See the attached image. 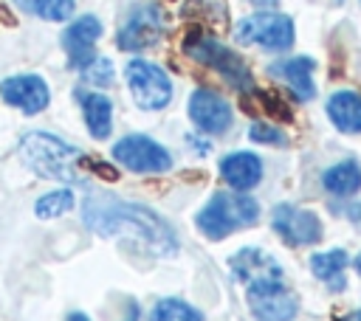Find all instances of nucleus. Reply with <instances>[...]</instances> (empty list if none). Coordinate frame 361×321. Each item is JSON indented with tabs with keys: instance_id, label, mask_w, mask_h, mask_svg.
<instances>
[{
	"instance_id": "obj_5",
	"label": "nucleus",
	"mask_w": 361,
	"mask_h": 321,
	"mask_svg": "<svg viewBox=\"0 0 361 321\" xmlns=\"http://www.w3.org/2000/svg\"><path fill=\"white\" fill-rule=\"evenodd\" d=\"M245 284V298L257 321H290L296 315V296L285 287L282 270L279 273H262L254 276Z\"/></svg>"
},
{
	"instance_id": "obj_12",
	"label": "nucleus",
	"mask_w": 361,
	"mask_h": 321,
	"mask_svg": "<svg viewBox=\"0 0 361 321\" xmlns=\"http://www.w3.org/2000/svg\"><path fill=\"white\" fill-rule=\"evenodd\" d=\"M102 37V20L93 14H82L79 20H73L65 34H62V48L68 54L71 68L82 70L93 56H96V42Z\"/></svg>"
},
{
	"instance_id": "obj_25",
	"label": "nucleus",
	"mask_w": 361,
	"mask_h": 321,
	"mask_svg": "<svg viewBox=\"0 0 361 321\" xmlns=\"http://www.w3.org/2000/svg\"><path fill=\"white\" fill-rule=\"evenodd\" d=\"M257 99L262 101V110L265 113H271V118H282V121H293L290 118V110H288V104L276 96V93H257Z\"/></svg>"
},
{
	"instance_id": "obj_21",
	"label": "nucleus",
	"mask_w": 361,
	"mask_h": 321,
	"mask_svg": "<svg viewBox=\"0 0 361 321\" xmlns=\"http://www.w3.org/2000/svg\"><path fill=\"white\" fill-rule=\"evenodd\" d=\"M149 321H203V315L180 298H161L149 310Z\"/></svg>"
},
{
	"instance_id": "obj_31",
	"label": "nucleus",
	"mask_w": 361,
	"mask_h": 321,
	"mask_svg": "<svg viewBox=\"0 0 361 321\" xmlns=\"http://www.w3.org/2000/svg\"><path fill=\"white\" fill-rule=\"evenodd\" d=\"M14 3H17L20 8H25V11H28V6H31V0H14Z\"/></svg>"
},
{
	"instance_id": "obj_14",
	"label": "nucleus",
	"mask_w": 361,
	"mask_h": 321,
	"mask_svg": "<svg viewBox=\"0 0 361 321\" xmlns=\"http://www.w3.org/2000/svg\"><path fill=\"white\" fill-rule=\"evenodd\" d=\"M313 68H316V62H313L310 56H290V59L274 62V65L268 68V73L276 76V79H282V82L293 90V96H296L299 101H310V99L316 96Z\"/></svg>"
},
{
	"instance_id": "obj_11",
	"label": "nucleus",
	"mask_w": 361,
	"mask_h": 321,
	"mask_svg": "<svg viewBox=\"0 0 361 321\" xmlns=\"http://www.w3.org/2000/svg\"><path fill=\"white\" fill-rule=\"evenodd\" d=\"M0 96L6 104L23 110L25 115H37L48 107L51 101V90L45 84L42 76L37 73H17V76H8L0 82Z\"/></svg>"
},
{
	"instance_id": "obj_10",
	"label": "nucleus",
	"mask_w": 361,
	"mask_h": 321,
	"mask_svg": "<svg viewBox=\"0 0 361 321\" xmlns=\"http://www.w3.org/2000/svg\"><path fill=\"white\" fill-rule=\"evenodd\" d=\"M271 225L274 231L288 242V245H313L322 239V220L307 211V208H299V206H288V203H279L271 214Z\"/></svg>"
},
{
	"instance_id": "obj_4",
	"label": "nucleus",
	"mask_w": 361,
	"mask_h": 321,
	"mask_svg": "<svg viewBox=\"0 0 361 321\" xmlns=\"http://www.w3.org/2000/svg\"><path fill=\"white\" fill-rule=\"evenodd\" d=\"M183 51L186 56H192L195 62L217 70L234 90H254V76L248 70V65L240 59V54H234L231 48H226L223 42H217L212 34L206 31H192L183 39Z\"/></svg>"
},
{
	"instance_id": "obj_29",
	"label": "nucleus",
	"mask_w": 361,
	"mask_h": 321,
	"mask_svg": "<svg viewBox=\"0 0 361 321\" xmlns=\"http://www.w3.org/2000/svg\"><path fill=\"white\" fill-rule=\"evenodd\" d=\"M341 321H361V310H355V313H350V315H344Z\"/></svg>"
},
{
	"instance_id": "obj_6",
	"label": "nucleus",
	"mask_w": 361,
	"mask_h": 321,
	"mask_svg": "<svg viewBox=\"0 0 361 321\" xmlns=\"http://www.w3.org/2000/svg\"><path fill=\"white\" fill-rule=\"evenodd\" d=\"M234 37L240 45H259L265 51H288L293 45V20L279 11H259L251 17H243L234 28Z\"/></svg>"
},
{
	"instance_id": "obj_15",
	"label": "nucleus",
	"mask_w": 361,
	"mask_h": 321,
	"mask_svg": "<svg viewBox=\"0 0 361 321\" xmlns=\"http://www.w3.org/2000/svg\"><path fill=\"white\" fill-rule=\"evenodd\" d=\"M220 175L231 191H248L262 180V160L254 152H231L220 160Z\"/></svg>"
},
{
	"instance_id": "obj_7",
	"label": "nucleus",
	"mask_w": 361,
	"mask_h": 321,
	"mask_svg": "<svg viewBox=\"0 0 361 321\" xmlns=\"http://www.w3.org/2000/svg\"><path fill=\"white\" fill-rule=\"evenodd\" d=\"M127 87L133 93V101L141 110H164L172 99V82L164 68L147 59H130L124 68Z\"/></svg>"
},
{
	"instance_id": "obj_22",
	"label": "nucleus",
	"mask_w": 361,
	"mask_h": 321,
	"mask_svg": "<svg viewBox=\"0 0 361 321\" xmlns=\"http://www.w3.org/2000/svg\"><path fill=\"white\" fill-rule=\"evenodd\" d=\"M73 8H76L73 0H31V6H28V11H34L37 17H42L48 23L68 20L73 14Z\"/></svg>"
},
{
	"instance_id": "obj_17",
	"label": "nucleus",
	"mask_w": 361,
	"mask_h": 321,
	"mask_svg": "<svg viewBox=\"0 0 361 321\" xmlns=\"http://www.w3.org/2000/svg\"><path fill=\"white\" fill-rule=\"evenodd\" d=\"M327 115L341 132H361V93L336 90L327 99Z\"/></svg>"
},
{
	"instance_id": "obj_26",
	"label": "nucleus",
	"mask_w": 361,
	"mask_h": 321,
	"mask_svg": "<svg viewBox=\"0 0 361 321\" xmlns=\"http://www.w3.org/2000/svg\"><path fill=\"white\" fill-rule=\"evenodd\" d=\"M124 321H138V304L135 301H127V315Z\"/></svg>"
},
{
	"instance_id": "obj_24",
	"label": "nucleus",
	"mask_w": 361,
	"mask_h": 321,
	"mask_svg": "<svg viewBox=\"0 0 361 321\" xmlns=\"http://www.w3.org/2000/svg\"><path fill=\"white\" fill-rule=\"evenodd\" d=\"M248 138L257 141V144H271V146H285L288 144L285 132L276 130V127H271V124H265V121H254L248 127Z\"/></svg>"
},
{
	"instance_id": "obj_16",
	"label": "nucleus",
	"mask_w": 361,
	"mask_h": 321,
	"mask_svg": "<svg viewBox=\"0 0 361 321\" xmlns=\"http://www.w3.org/2000/svg\"><path fill=\"white\" fill-rule=\"evenodd\" d=\"M76 99H79L87 132L99 141L107 138L110 130H113V104H110V99L102 96V93H93V90H76Z\"/></svg>"
},
{
	"instance_id": "obj_28",
	"label": "nucleus",
	"mask_w": 361,
	"mask_h": 321,
	"mask_svg": "<svg viewBox=\"0 0 361 321\" xmlns=\"http://www.w3.org/2000/svg\"><path fill=\"white\" fill-rule=\"evenodd\" d=\"M68 321H90V318H87L85 313H71V315H68Z\"/></svg>"
},
{
	"instance_id": "obj_20",
	"label": "nucleus",
	"mask_w": 361,
	"mask_h": 321,
	"mask_svg": "<svg viewBox=\"0 0 361 321\" xmlns=\"http://www.w3.org/2000/svg\"><path fill=\"white\" fill-rule=\"evenodd\" d=\"M73 191L71 189H54L48 194H42L37 203H34V214L39 220H56L62 214H68L73 208Z\"/></svg>"
},
{
	"instance_id": "obj_1",
	"label": "nucleus",
	"mask_w": 361,
	"mask_h": 321,
	"mask_svg": "<svg viewBox=\"0 0 361 321\" xmlns=\"http://www.w3.org/2000/svg\"><path fill=\"white\" fill-rule=\"evenodd\" d=\"M82 217H85V225L102 237L124 231L130 237H138L158 256H172L178 251V237L169 228V222L147 206L127 203L110 194H90L82 203Z\"/></svg>"
},
{
	"instance_id": "obj_19",
	"label": "nucleus",
	"mask_w": 361,
	"mask_h": 321,
	"mask_svg": "<svg viewBox=\"0 0 361 321\" xmlns=\"http://www.w3.org/2000/svg\"><path fill=\"white\" fill-rule=\"evenodd\" d=\"M324 189L336 197H353L358 189H361V166L355 160H341V163H333L324 177H322Z\"/></svg>"
},
{
	"instance_id": "obj_13",
	"label": "nucleus",
	"mask_w": 361,
	"mask_h": 321,
	"mask_svg": "<svg viewBox=\"0 0 361 321\" xmlns=\"http://www.w3.org/2000/svg\"><path fill=\"white\" fill-rule=\"evenodd\" d=\"M189 118L200 132L209 135H220L231 127V107L223 96H217L214 90L197 87L189 99Z\"/></svg>"
},
{
	"instance_id": "obj_8",
	"label": "nucleus",
	"mask_w": 361,
	"mask_h": 321,
	"mask_svg": "<svg viewBox=\"0 0 361 321\" xmlns=\"http://www.w3.org/2000/svg\"><path fill=\"white\" fill-rule=\"evenodd\" d=\"M166 31V17L164 8L155 3H138L130 8L124 25L118 28L116 45L121 51H144L149 45H155Z\"/></svg>"
},
{
	"instance_id": "obj_9",
	"label": "nucleus",
	"mask_w": 361,
	"mask_h": 321,
	"mask_svg": "<svg viewBox=\"0 0 361 321\" xmlns=\"http://www.w3.org/2000/svg\"><path fill=\"white\" fill-rule=\"evenodd\" d=\"M113 158L124 169L138 175H158L172 169V155L149 135H124L121 141L113 144Z\"/></svg>"
},
{
	"instance_id": "obj_23",
	"label": "nucleus",
	"mask_w": 361,
	"mask_h": 321,
	"mask_svg": "<svg viewBox=\"0 0 361 321\" xmlns=\"http://www.w3.org/2000/svg\"><path fill=\"white\" fill-rule=\"evenodd\" d=\"M113 76H116V70H113V62H110L107 56H93V59L82 68V79H85L87 84H96V87L113 84Z\"/></svg>"
},
{
	"instance_id": "obj_3",
	"label": "nucleus",
	"mask_w": 361,
	"mask_h": 321,
	"mask_svg": "<svg viewBox=\"0 0 361 321\" xmlns=\"http://www.w3.org/2000/svg\"><path fill=\"white\" fill-rule=\"evenodd\" d=\"M259 220V206L245 191H217L195 217L197 228L209 239H226L243 225H254Z\"/></svg>"
},
{
	"instance_id": "obj_27",
	"label": "nucleus",
	"mask_w": 361,
	"mask_h": 321,
	"mask_svg": "<svg viewBox=\"0 0 361 321\" xmlns=\"http://www.w3.org/2000/svg\"><path fill=\"white\" fill-rule=\"evenodd\" d=\"M248 3H254V6H259V8H274L279 0H248Z\"/></svg>"
},
{
	"instance_id": "obj_30",
	"label": "nucleus",
	"mask_w": 361,
	"mask_h": 321,
	"mask_svg": "<svg viewBox=\"0 0 361 321\" xmlns=\"http://www.w3.org/2000/svg\"><path fill=\"white\" fill-rule=\"evenodd\" d=\"M353 265H355V270H358V276H361V253L353 259Z\"/></svg>"
},
{
	"instance_id": "obj_18",
	"label": "nucleus",
	"mask_w": 361,
	"mask_h": 321,
	"mask_svg": "<svg viewBox=\"0 0 361 321\" xmlns=\"http://www.w3.org/2000/svg\"><path fill=\"white\" fill-rule=\"evenodd\" d=\"M347 265H350V256L341 248H333V251H324V253H313L310 256L313 276L322 279L333 293L336 290H344V268Z\"/></svg>"
},
{
	"instance_id": "obj_2",
	"label": "nucleus",
	"mask_w": 361,
	"mask_h": 321,
	"mask_svg": "<svg viewBox=\"0 0 361 321\" xmlns=\"http://www.w3.org/2000/svg\"><path fill=\"white\" fill-rule=\"evenodd\" d=\"M17 152H20V160L39 177L59 180L65 186L85 183L82 169H87V155L54 132H45V130L25 132Z\"/></svg>"
}]
</instances>
